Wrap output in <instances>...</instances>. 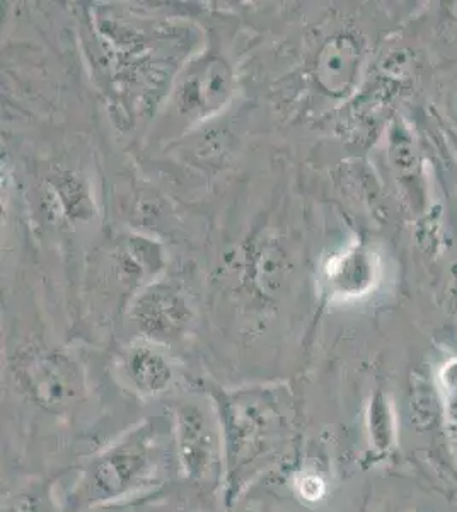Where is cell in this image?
I'll use <instances>...</instances> for the list:
<instances>
[{
    "label": "cell",
    "mask_w": 457,
    "mask_h": 512,
    "mask_svg": "<svg viewBox=\"0 0 457 512\" xmlns=\"http://www.w3.org/2000/svg\"><path fill=\"white\" fill-rule=\"evenodd\" d=\"M212 400L224 443L222 494L232 506L287 448L292 434L290 396L285 388L272 384L217 388Z\"/></svg>",
    "instance_id": "1"
},
{
    "label": "cell",
    "mask_w": 457,
    "mask_h": 512,
    "mask_svg": "<svg viewBox=\"0 0 457 512\" xmlns=\"http://www.w3.org/2000/svg\"><path fill=\"white\" fill-rule=\"evenodd\" d=\"M168 448L157 424L144 420L89 461L74 501L98 507L125 501L161 482Z\"/></svg>",
    "instance_id": "2"
},
{
    "label": "cell",
    "mask_w": 457,
    "mask_h": 512,
    "mask_svg": "<svg viewBox=\"0 0 457 512\" xmlns=\"http://www.w3.org/2000/svg\"><path fill=\"white\" fill-rule=\"evenodd\" d=\"M174 453L186 480L207 490L224 485V443L214 408L180 403L173 408Z\"/></svg>",
    "instance_id": "3"
},
{
    "label": "cell",
    "mask_w": 457,
    "mask_h": 512,
    "mask_svg": "<svg viewBox=\"0 0 457 512\" xmlns=\"http://www.w3.org/2000/svg\"><path fill=\"white\" fill-rule=\"evenodd\" d=\"M19 391L50 414H64L81 402L86 381L81 369L60 350L31 349L12 364Z\"/></svg>",
    "instance_id": "4"
},
{
    "label": "cell",
    "mask_w": 457,
    "mask_h": 512,
    "mask_svg": "<svg viewBox=\"0 0 457 512\" xmlns=\"http://www.w3.org/2000/svg\"><path fill=\"white\" fill-rule=\"evenodd\" d=\"M134 316L149 340L154 342L178 337L191 320L185 297L171 287H157L147 292L135 306Z\"/></svg>",
    "instance_id": "5"
},
{
    "label": "cell",
    "mask_w": 457,
    "mask_h": 512,
    "mask_svg": "<svg viewBox=\"0 0 457 512\" xmlns=\"http://www.w3.org/2000/svg\"><path fill=\"white\" fill-rule=\"evenodd\" d=\"M123 373L130 386L144 398L159 396L173 383V366L152 340H137L128 347Z\"/></svg>",
    "instance_id": "6"
},
{
    "label": "cell",
    "mask_w": 457,
    "mask_h": 512,
    "mask_svg": "<svg viewBox=\"0 0 457 512\" xmlns=\"http://www.w3.org/2000/svg\"><path fill=\"white\" fill-rule=\"evenodd\" d=\"M362 48L352 35H336L324 43L316 60L319 86L340 96L352 88L359 76Z\"/></svg>",
    "instance_id": "7"
},
{
    "label": "cell",
    "mask_w": 457,
    "mask_h": 512,
    "mask_svg": "<svg viewBox=\"0 0 457 512\" xmlns=\"http://www.w3.org/2000/svg\"><path fill=\"white\" fill-rule=\"evenodd\" d=\"M374 280V263L362 248L331 258L324 267V287L331 299L359 297L369 291Z\"/></svg>",
    "instance_id": "8"
},
{
    "label": "cell",
    "mask_w": 457,
    "mask_h": 512,
    "mask_svg": "<svg viewBox=\"0 0 457 512\" xmlns=\"http://www.w3.org/2000/svg\"><path fill=\"white\" fill-rule=\"evenodd\" d=\"M231 94V72L220 60H212L198 69L183 86L181 96L186 108L212 113L226 103Z\"/></svg>",
    "instance_id": "9"
},
{
    "label": "cell",
    "mask_w": 457,
    "mask_h": 512,
    "mask_svg": "<svg viewBox=\"0 0 457 512\" xmlns=\"http://www.w3.org/2000/svg\"><path fill=\"white\" fill-rule=\"evenodd\" d=\"M367 429L372 448L376 449L377 453H388L394 439L393 410L389 405L388 396L381 391L372 396L371 405L367 410Z\"/></svg>",
    "instance_id": "10"
},
{
    "label": "cell",
    "mask_w": 457,
    "mask_h": 512,
    "mask_svg": "<svg viewBox=\"0 0 457 512\" xmlns=\"http://www.w3.org/2000/svg\"><path fill=\"white\" fill-rule=\"evenodd\" d=\"M284 253L275 243H267L258 251L255 260V280L261 287H278L285 274Z\"/></svg>",
    "instance_id": "11"
},
{
    "label": "cell",
    "mask_w": 457,
    "mask_h": 512,
    "mask_svg": "<svg viewBox=\"0 0 457 512\" xmlns=\"http://www.w3.org/2000/svg\"><path fill=\"white\" fill-rule=\"evenodd\" d=\"M297 490L306 501H319L324 495V482L318 475H301L297 480Z\"/></svg>",
    "instance_id": "12"
},
{
    "label": "cell",
    "mask_w": 457,
    "mask_h": 512,
    "mask_svg": "<svg viewBox=\"0 0 457 512\" xmlns=\"http://www.w3.org/2000/svg\"><path fill=\"white\" fill-rule=\"evenodd\" d=\"M2 512H36L35 502L29 497H21L18 501L7 504Z\"/></svg>",
    "instance_id": "13"
}]
</instances>
